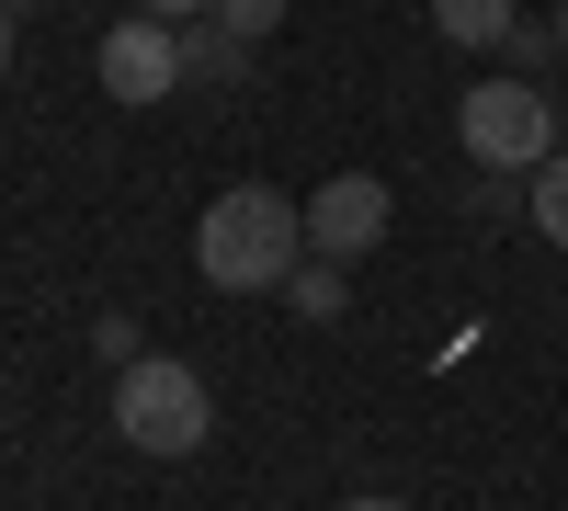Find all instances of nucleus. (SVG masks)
<instances>
[{"instance_id": "obj_1", "label": "nucleus", "mask_w": 568, "mask_h": 511, "mask_svg": "<svg viewBox=\"0 0 568 511\" xmlns=\"http://www.w3.org/2000/svg\"><path fill=\"white\" fill-rule=\"evenodd\" d=\"M194 262L216 296H284V273L307 262V205L273 194V182H240V194H216L205 227H194Z\"/></svg>"}, {"instance_id": "obj_2", "label": "nucleus", "mask_w": 568, "mask_h": 511, "mask_svg": "<svg viewBox=\"0 0 568 511\" xmlns=\"http://www.w3.org/2000/svg\"><path fill=\"white\" fill-rule=\"evenodd\" d=\"M114 432H125L136 454H205V432H216V387H205L182 352H136L125 376H114Z\"/></svg>"}, {"instance_id": "obj_3", "label": "nucleus", "mask_w": 568, "mask_h": 511, "mask_svg": "<svg viewBox=\"0 0 568 511\" xmlns=\"http://www.w3.org/2000/svg\"><path fill=\"white\" fill-rule=\"evenodd\" d=\"M455 136H466L478 171H546L557 160V103H546L535 80H478L455 103Z\"/></svg>"}, {"instance_id": "obj_4", "label": "nucleus", "mask_w": 568, "mask_h": 511, "mask_svg": "<svg viewBox=\"0 0 568 511\" xmlns=\"http://www.w3.org/2000/svg\"><path fill=\"white\" fill-rule=\"evenodd\" d=\"M387 216H398V194L375 171H329L318 194H307V251L318 262H364L375 239H387Z\"/></svg>"}, {"instance_id": "obj_5", "label": "nucleus", "mask_w": 568, "mask_h": 511, "mask_svg": "<svg viewBox=\"0 0 568 511\" xmlns=\"http://www.w3.org/2000/svg\"><path fill=\"white\" fill-rule=\"evenodd\" d=\"M103 91H114V103H171V91H182V23L125 12L103 34Z\"/></svg>"}, {"instance_id": "obj_6", "label": "nucleus", "mask_w": 568, "mask_h": 511, "mask_svg": "<svg viewBox=\"0 0 568 511\" xmlns=\"http://www.w3.org/2000/svg\"><path fill=\"white\" fill-rule=\"evenodd\" d=\"M182 80H216V91H240V80H251V45L227 34V23H182Z\"/></svg>"}, {"instance_id": "obj_7", "label": "nucleus", "mask_w": 568, "mask_h": 511, "mask_svg": "<svg viewBox=\"0 0 568 511\" xmlns=\"http://www.w3.org/2000/svg\"><path fill=\"white\" fill-rule=\"evenodd\" d=\"M511 23H524L511 0H433V34L444 45H511Z\"/></svg>"}, {"instance_id": "obj_8", "label": "nucleus", "mask_w": 568, "mask_h": 511, "mask_svg": "<svg viewBox=\"0 0 568 511\" xmlns=\"http://www.w3.org/2000/svg\"><path fill=\"white\" fill-rule=\"evenodd\" d=\"M284 307H296L307 330H329V318L353 307V285H342V262H296V273H284Z\"/></svg>"}, {"instance_id": "obj_9", "label": "nucleus", "mask_w": 568, "mask_h": 511, "mask_svg": "<svg viewBox=\"0 0 568 511\" xmlns=\"http://www.w3.org/2000/svg\"><path fill=\"white\" fill-rule=\"evenodd\" d=\"M535 239H546V251H568V149L535 171Z\"/></svg>"}, {"instance_id": "obj_10", "label": "nucleus", "mask_w": 568, "mask_h": 511, "mask_svg": "<svg viewBox=\"0 0 568 511\" xmlns=\"http://www.w3.org/2000/svg\"><path fill=\"white\" fill-rule=\"evenodd\" d=\"M205 23H227L240 45H262V34L284 23V0H205Z\"/></svg>"}, {"instance_id": "obj_11", "label": "nucleus", "mask_w": 568, "mask_h": 511, "mask_svg": "<svg viewBox=\"0 0 568 511\" xmlns=\"http://www.w3.org/2000/svg\"><path fill=\"white\" fill-rule=\"evenodd\" d=\"M136 12H160V23H205V0H136Z\"/></svg>"}, {"instance_id": "obj_12", "label": "nucleus", "mask_w": 568, "mask_h": 511, "mask_svg": "<svg viewBox=\"0 0 568 511\" xmlns=\"http://www.w3.org/2000/svg\"><path fill=\"white\" fill-rule=\"evenodd\" d=\"M0 80H12V12H0Z\"/></svg>"}, {"instance_id": "obj_13", "label": "nucleus", "mask_w": 568, "mask_h": 511, "mask_svg": "<svg viewBox=\"0 0 568 511\" xmlns=\"http://www.w3.org/2000/svg\"><path fill=\"white\" fill-rule=\"evenodd\" d=\"M342 511H409V500H342Z\"/></svg>"}, {"instance_id": "obj_14", "label": "nucleus", "mask_w": 568, "mask_h": 511, "mask_svg": "<svg viewBox=\"0 0 568 511\" xmlns=\"http://www.w3.org/2000/svg\"><path fill=\"white\" fill-rule=\"evenodd\" d=\"M557 58H568V0H557Z\"/></svg>"}]
</instances>
